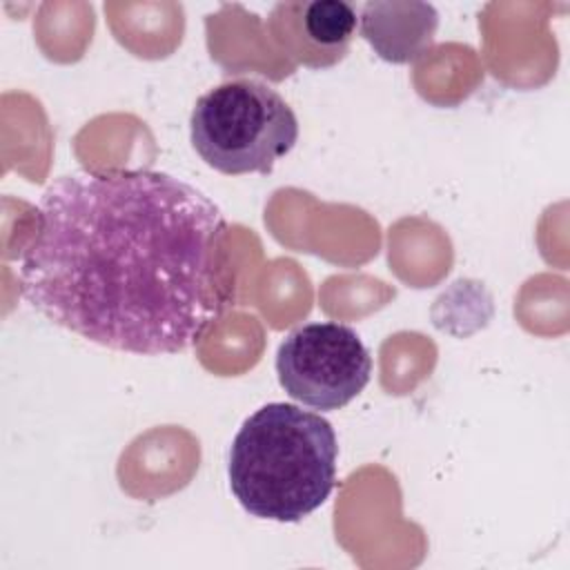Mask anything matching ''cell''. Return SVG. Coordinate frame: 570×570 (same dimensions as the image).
Segmentation results:
<instances>
[{"instance_id": "6da1fadb", "label": "cell", "mask_w": 570, "mask_h": 570, "mask_svg": "<svg viewBox=\"0 0 570 570\" xmlns=\"http://www.w3.org/2000/svg\"><path fill=\"white\" fill-rule=\"evenodd\" d=\"M218 205L156 169L76 171L38 200L20 254L22 298L51 323L111 350L194 347L227 305Z\"/></svg>"}, {"instance_id": "7a4b0ae2", "label": "cell", "mask_w": 570, "mask_h": 570, "mask_svg": "<svg viewBox=\"0 0 570 570\" xmlns=\"http://www.w3.org/2000/svg\"><path fill=\"white\" fill-rule=\"evenodd\" d=\"M336 461L338 441L325 416L294 403H267L232 441L229 490L252 517L296 523L330 499Z\"/></svg>"}, {"instance_id": "3957f363", "label": "cell", "mask_w": 570, "mask_h": 570, "mask_svg": "<svg viewBox=\"0 0 570 570\" xmlns=\"http://www.w3.org/2000/svg\"><path fill=\"white\" fill-rule=\"evenodd\" d=\"M189 138L196 154L223 174H269L294 149L298 118L274 87L234 78L196 100Z\"/></svg>"}, {"instance_id": "277c9868", "label": "cell", "mask_w": 570, "mask_h": 570, "mask_svg": "<svg viewBox=\"0 0 570 570\" xmlns=\"http://www.w3.org/2000/svg\"><path fill=\"white\" fill-rule=\"evenodd\" d=\"M276 374L289 399L314 410H338L370 383L372 356L350 325L314 321L283 338Z\"/></svg>"}, {"instance_id": "5b68a950", "label": "cell", "mask_w": 570, "mask_h": 570, "mask_svg": "<svg viewBox=\"0 0 570 570\" xmlns=\"http://www.w3.org/2000/svg\"><path fill=\"white\" fill-rule=\"evenodd\" d=\"M358 13L347 0L278 2L267 18L274 45L296 65L327 69L341 62L356 36Z\"/></svg>"}, {"instance_id": "8992f818", "label": "cell", "mask_w": 570, "mask_h": 570, "mask_svg": "<svg viewBox=\"0 0 570 570\" xmlns=\"http://www.w3.org/2000/svg\"><path fill=\"white\" fill-rule=\"evenodd\" d=\"M358 27L379 58L410 65L434 45L439 13L423 0H372L361 7Z\"/></svg>"}]
</instances>
